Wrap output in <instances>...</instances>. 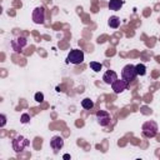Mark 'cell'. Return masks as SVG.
Here are the masks:
<instances>
[{
    "mask_svg": "<svg viewBox=\"0 0 160 160\" xmlns=\"http://www.w3.org/2000/svg\"><path fill=\"white\" fill-rule=\"evenodd\" d=\"M141 131H142V135L145 138H155L156 134H158V124L154 121V120H149V121H145L142 124V128H141Z\"/></svg>",
    "mask_w": 160,
    "mask_h": 160,
    "instance_id": "obj_1",
    "label": "cell"
},
{
    "mask_svg": "<svg viewBox=\"0 0 160 160\" xmlns=\"http://www.w3.org/2000/svg\"><path fill=\"white\" fill-rule=\"evenodd\" d=\"M66 61H68V62H71V64H74V65L81 64V62L84 61V52H82V50H79V49L71 50V51L68 54Z\"/></svg>",
    "mask_w": 160,
    "mask_h": 160,
    "instance_id": "obj_2",
    "label": "cell"
},
{
    "mask_svg": "<svg viewBox=\"0 0 160 160\" xmlns=\"http://www.w3.org/2000/svg\"><path fill=\"white\" fill-rule=\"evenodd\" d=\"M29 140L26 139V138H24V136H21V135H19V136H16L14 140H12V149L15 150V152H21V151H24L28 146H29Z\"/></svg>",
    "mask_w": 160,
    "mask_h": 160,
    "instance_id": "obj_3",
    "label": "cell"
},
{
    "mask_svg": "<svg viewBox=\"0 0 160 160\" xmlns=\"http://www.w3.org/2000/svg\"><path fill=\"white\" fill-rule=\"evenodd\" d=\"M136 69H135V66L134 65H131V64H128V65H125L124 68H122V70H121V78L124 79V80H126L128 82H130L131 80H134L135 78H136Z\"/></svg>",
    "mask_w": 160,
    "mask_h": 160,
    "instance_id": "obj_4",
    "label": "cell"
},
{
    "mask_svg": "<svg viewBox=\"0 0 160 160\" xmlns=\"http://www.w3.org/2000/svg\"><path fill=\"white\" fill-rule=\"evenodd\" d=\"M32 21L35 24H44L45 21V10L42 6H38L32 10Z\"/></svg>",
    "mask_w": 160,
    "mask_h": 160,
    "instance_id": "obj_5",
    "label": "cell"
},
{
    "mask_svg": "<svg viewBox=\"0 0 160 160\" xmlns=\"http://www.w3.org/2000/svg\"><path fill=\"white\" fill-rule=\"evenodd\" d=\"M128 84H129V82H128L126 80H124V79H121V80L116 79V80L111 84V88H112V90H114L115 94H120V92H122L124 90L128 89Z\"/></svg>",
    "mask_w": 160,
    "mask_h": 160,
    "instance_id": "obj_6",
    "label": "cell"
},
{
    "mask_svg": "<svg viewBox=\"0 0 160 160\" xmlns=\"http://www.w3.org/2000/svg\"><path fill=\"white\" fill-rule=\"evenodd\" d=\"M96 120L101 126H106V125L110 124V115H109L108 111L100 110V111L96 112Z\"/></svg>",
    "mask_w": 160,
    "mask_h": 160,
    "instance_id": "obj_7",
    "label": "cell"
},
{
    "mask_svg": "<svg viewBox=\"0 0 160 160\" xmlns=\"http://www.w3.org/2000/svg\"><path fill=\"white\" fill-rule=\"evenodd\" d=\"M50 146H51V149L55 150V151L60 150V149L64 146V139H62L61 136H59V135L52 136L51 140H50Z\"/></svg>",
    "mask_w": 160,
    "mask_h": 160,
    "instance_id": "obj_8",
    "label": "cell"
},
{
    "mask_svg": "<svg viewBox=\"0 0 160 160\" xmlns=\"http://www.w3.org/2000/svg\"><path fill=\"white\" fill-rule=\"evenodd\" d=\"M25 45H26V39H25L24 36L16 38V39L12 40V42H11V46H12V49H14L15 51H20Z\"/></svg>",
    "mask_w": 160,
    "mask_h": 160,
    "instance_id": "obj_9",
    "label": "cell"
},
{
    "mask_svg": "<svg viewBox=\"0 0 160 160\" xmlns=\"http://www.w3.org/2000/svg\"><path fill=\"white\" fill-rule=\"evenodd\" d=\"M116 79H118V75H116V72L112 71V70H108V71L102 75L104 82H105V84H109V85H111Z\"/></svg>",
    "mask_w": 160,
    "mask_h": 160,
    "instance_id": "obj_10",
    "label": "cell"
},
{
    "mask_svg": "<svg viewBox=\"0 0 160 160\" xmlns=\"http://www.w3.org/2000/svg\"><path fill=\"white\" fill-rule=\"evenodd\" d=\"M124 1L122 0H110L109 1V9L110 10H114V11H118L121 9Z\"/></svg>",
    "mask_w": 160,
    "mask_h": 160,
    "instance_id": "obj_11",
    "label": "cell"
},
{
    "mask_svg": "<svg viewBox=\"0 0 160 160\" xmlns=\"http://www.w3.org/2000/svg\"><path fill=\"white\" fill-rule=\"evenodd\" d=\"M108 24H109V26H110V28L116 29V28H119V25H120V19H119L118 16L112 15V16H110V19H109Z\"/></svg>",
    "mask_w": 160,
    "mask_h": 160,
    "instance_id": "obj_12",
    "label": "cell"
},
{
    "mask_svg": "<svg viewBox=\"0 0 160 160\" xmlns=\"http://www.w3.org/2000/svg\"><path fill=\"white\" fill-rule=\"evenodd\" d=\"M81 106H82L84 109H86V110H90V109L94 108V102H92V100H90L89 98H85V99L81 101Z\"/></svg>",
    "mask_w": 160,
    "mask_h": 160,
    "instance_id": "obj_13",
    "label": "cell"
},
{
    "mask_svg": "<svg viewBox=\"0 0 160 160\" xmlns=\"http://www.w3.org/2000/svg\"><path fill=\"white\" fill-rule=\"evenodd\" d=\"M135 69H136V74L140 75V76H144L146 74V66L144 64H138L135 65Z\"/></svg>",
    "mask_w": 160,
    "mask_h": 160,
    "instance_id": "obj_14",
    "label": "cell"
},
{
    "mask_svg": "<svg viewBox=\"0 0 160 160\" xmlns=\"http://www.w3.org/2000/svg\"><path fill=\"white\" fill-rule=\"evenodd\" d=\"M90 68H91V70H94L95 72H99V71L102 69V64L96 62V61H91V62H90Z\"/></svg>",
    "mask_w": 160,
    "mask_h": 160,
    "instance_id": "obj_15",
    "label": "cell"
},
{
    "mask_svg": "<svg viewBox=\"0 0 160 160\" xmlns=\"http://www.w3.org/2000/svg\"><path fill=\"white\" fill-rule=\"evenodd\" d=\"M34 99H35V101H38V102H42V101H44V94H42V92H36L35 96H34Z\"/></svg>",
    "mask_w": 160,
    "mask_h": 160,
    "instance_id": "obj_16",
    "label": "cell"
},
{
    "mask_svg": "<svg viewBox=\"0 0 160 160\" xmlns=\"http://www.w3.org/2000/svg\"><path fill=\"white\" fill-rule=\"evenodd\" d=\"M20 120H21V122H22V124H26V122L30 120V115L25 112V114H22V115H21V119H20Z\"/></svg>",
    "mask_w": 160,
    "mask_h": 160,
    "instance_id": "obj_17",
    "label": "cell"
},
{
    "mask_svg": "<svg viewBox=\"0 0 160 160\" xmlns=\"http://www.w3.org/2000/svg\"><path fill=\"white\" fill-rule=\"evenodd\" d=\"M0 118H1V122H0V126L2 128V126L5 125V122H6V118H5V115H1Z\"/></svg>",
    "mask_w": 160,
    "mask_h": 160,
    "instance_id": "obj_18",
    "label": "cell"
},
{
    "mask_svg": "<svg viewBox=\"0 0 160 160\" xmlns=\"http://www.w3.org/2000/svg\"><path fill=\"white\" fill-rule=\"evenodd\" d=\"M69 158H70V155H69V154H65V155H64V159H69Z\"/></svg>",
    "mask_w": 160,
    "mask_h": 160,
    "instance_id": "obj_19",
    "label": "cell"
}]
</instances>
